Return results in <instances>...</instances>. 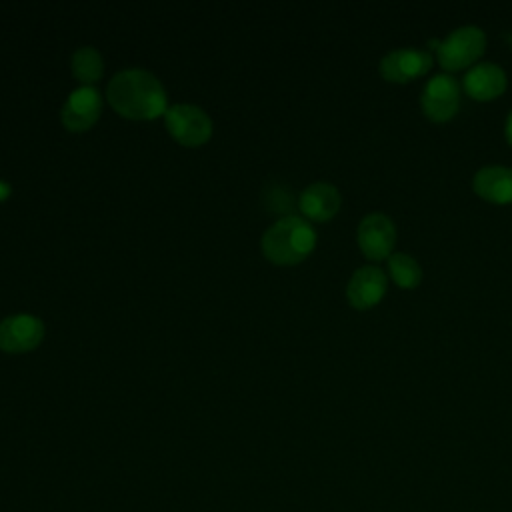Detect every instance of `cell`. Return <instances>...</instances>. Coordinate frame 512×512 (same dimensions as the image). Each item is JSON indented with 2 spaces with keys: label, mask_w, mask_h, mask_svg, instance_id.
Instances as JSON below:
<instances>
[{
  "label": "cell",
  "mask_w": 512,
  "mask_h": 512,
  "mask_svg": "<svg viewBox=\"0 0 512 512\" xmlns=\"http://www.w3.org/2000/svg\"><path fill=\"white\" fill-rule=\"evenodd\" d=\"M110 106L134 120H150L168 110L162 82L148 70L128 68L112 76L106 88Z\"/></svg>",
  "instance_id": "obj_1"
},
{
  "label": "cell",
  "mask_w": 512,
  "mask_h": 512,
  "mask_svg": "<svg viewBox=\"0 0 512 512\" xmlns=\"http://www.w3.org/2000/svg\"><path fill=\"white\" fill-rule=\"evenodd\" d=\"M264 256L280 266L302 262L316 246V230L300 216L288 214L274 222L262 236Z\"/></svg>",
  "instance_id": "obj_2"
},
{
  "label": "cell",
  "mask_w": 512,
  "mask_h": 512,
  "mask_svg": "<svg viewBox=\"0 0 512 512\" xmlns=\"http://www.w3.org/2000/svg\"><path fill=\"white\" fill-rule=\"evenodd\" d=\"M486 48V34L478 26H460L452 30L436 48L438 62L444 70H462L474 66Z\"/></svg>",
  "instance_id": "obj_3"
},
{
  "label": "cell",
  "mask_w": 512,
  "mask_h": 512,
  "mask_svg": "<svg viewBox=\"0 0 512 512\" xmlns=\"http://www.w3.org/2000/svg\"><path fill=\"white\" fill-rule=\"evenodd\" d=\"M164 124L170 136L184 146H200L212 136L210 116L194 104H174L164 112Z\"/></svg>",
  "instance_id": "obj_4"
},
{
  "label": "cell",
  "mask_w": 512,
  "mask_h": 512,
  "mask_svg": "<svg viewBox=\"0 0 512 512\" xmlns=\"http://www.w3.org/2000/svg\"><path fill=\"white\" fill-rule=\"evenodd\" d=\"M422 112L434 122L450 120L460 106V84L450 74L432 76L420 94Z\"/></svg>",
  "instance_id": "obj_5"
},
{
  "label": "cell",
  "mask_w": 512,
  "mask_h": 512,
  "mask_svg": "<svg viewBox=\"0 0 512 512\" xmlns=\"http://www.w3.org/2000/svg\"><path fill=\"white\" fill-rule=\"evenodd\" d=\"M358 246L370 260H384L392 254L396 244V226L390 216L382 212L366 214L358 224Z\"/></svg>",
  "instance_id": "obj_6"
},
{
  "label": "cell",
  "mask_w": 512,
  "mask_h": 512,
  "mask_svg": "<svg viewBox=\"0 0 512 512\" xmlns=\"http://www.w3.org/2000/svg\"><path fill=\"white\" fill-rule=\"evenodd\" d=\"M44 338V324L32 314H14L0 322V350L20 354L34 350Z\"/></svg>",
  "instance_id": "obj_7"
},
{
  "label": "cell",
  "mask_w": 512,
  "mask_h": 512,
  "mask_svg": "<svg viewBox=\"0 0 512 512\" xmlns=\"http://www.w3.org/2000/svg\"><path fill=\"white\" fill-rule=\"evenodd\" d=\"M432 68V56L426 50L418 48H396L390 50L380 60V74L388 82H410L418 76H424Z\"/></svg>",
  "instance_id": "obj_8"
},
{
  "label": "cell",
  "mask_w": 512,
  "mask_h": 512,
  "mask_svg": "<svg viewBox=\"0 0 512 512\" xmlns=\"http://www.w3.org/2000/svg\"><path fill=\"white\" fill-rule=\"evenodd\" d=\"M102 96L94 86H80L68 94L62 106V124L72 132H84L100 118Z\"/></svg>",
  "instance_id": "obj_9"
},
{
  "label": "cell",
  "mask_w": 512,
  "mask_h": 512,
  "mask_svg": "<svg viewBox=\"0 0 512 512\" xmlns=\"http://www.w3.org/2000/svg\"><path fill=\"white\" fill-rule=\"evenodd\" d=\"M386 294V274L376 266L358 268L346 286L348 302L358 310L376 306Z\"/></svg>",
  "instance_id": "obj_10"
},
{
  "label": "cell",
  "mask_w": 512,
  "mask_h": 512,
  "mask_svg": "<svg viewBox=\"0 0 512 512\" xmlns=\"http://www.w3.org/2000/svg\"><path fill=\"white\" fill-rule=\"evenodd\" d=\"M464 90L470 98L486 102L506 90V72L494 62H480L466 70Z\"/></svg>",
  "instance_id": "obj_11"
},
{
  "label": "cell",
  "mask_w": 512,
  "mask_h": 512,
  "mask_svg": "<svg viewBox=\"0 0 512 512\" xmlns=\"http://www.w3.org/2000/svg\"><path fill=\"white\" fill-rule=\"evenodd\" d=\"M298 208L308 220H330L340 208V192L328 182H314L302 190L298 198Z\"/></svg>",
  "instance_id": "obj_12"
},
{
  "label": "cell",
  "mask_w": 512,
  "mask_h": 512,
  "mask_svg": "<svg viewBox=\"0 0 512 512\" xmlns=\"http://www.w3.org/2000/svg\"><path fill=\"white\" fill-rule=\"evenodd\" d=\"M474 192L494 204L512 202V168L506 166H484L474 174Z\"/></svg>",
  "instance_id": "obj_13"
},
{
  "label": "cell",
  "mask_w": 512,
  "mask_h": 512,
  "mask_svg": "<svg viewBox=\"0 0 512 512\" xmlns=\"http://www.w3.org/2000/svg\"><path fill=\"white\" fill-rule=\"evenodd\" d=\"M70 68H72V74L80 82H84V86H90L92 82L100 80V76L104 72V60L94 46H80L72 54Z\"/></svg>",
  "instance_id": "obj_14"
},
{
  "label": "cell",
  "mask_w": 512,
  "mask_h": 512,
  "mask_svg": "<svg viewBox=\"0 0 512 512\" xmlns=\"http://www.w3.org/2000/svg\"><path fill=\"white\" fill-rule=\"evenodd\" d=\"M388 272L400 288H416L422 280L420 264L406 252H394L388 256Z\"/></svg>",
  "instance_id": "obj_15"
},
{
  "label": "cell",
  "mask_w": 512,
  "mask_h": 512,
  "mask_svg": "<svg viewBox=\"0 0 512 512\" xmlns=\"http://www.w3.org/2000/svg\"><path fill=\"white\" fill-rule=\"evenodd\" d=\"M262 202L270 212H290L294 206V198L290 194V188H286L280 182H270L262 190Z\"/></svg>",
  "instance_id": "obj_16"
},
{
  "label": "cell",
  "mask_w": 512,
  "mask_h": 512,
  "mask_svg": "<svg viewBox=\"0 0 512 512\" xmlns=\"http://www.w3.org/2000/svg\"><path fill=\"white\" fill-rule=\"evenodd\" d=\"M504 134H506V140L510 142V146H512V110H510V114L506 116V124H504Z\"/></svg>",
  "instance_id": "obj_17"
},
{
  "label": "cell",
  "mask_w": 512,
  "mask_h": 512,
  "mask_svg": "<svg viewBox=\"0 0 512 512\" xmlns=\"http://www.w3.org/2000/svg\"><path fill=\"white\" fill-rule=\"evenodd\" d=\"M10 184L8 182H4V180H0V200H6L8 196H10Z\"/></svg>",
  "instance_id": "obj_18"
}]
</instances>
